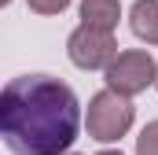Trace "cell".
I'll list each match as a JSON object with an SVG mask.
<instances>
[{
    "label": "cell",
    "mask_w": 158,
    "mask_h": 155,
    "mask_svg": "<svg viewBox=\"0 0 158 155\" xmlns=\"http://www.w3.org/2000/svg\"><path fill=\"white\" fill-rule=\"evenodd\" d=\"M81 129L77 92L52 74H19L0 92V137L15 155H70Z\"/></svg>",
    "instance_id": "obj_1"
},
{
    "label": "cell",
    "mask_w": 158,
    "mask_h": 155,
    "mask_svg": "<svg viewBox=\"0 0 158 155\" xmlns=\"http://www.w3.org/2000/svg\"><path fill=\"white\" fill-rule=\"evenodd\" d=\"M132 122H136V107H132L129 96H118V92L103 89V92H96V96L88 100L85 129H88V137L99 140V144L121 140V137L132 129Z\"/></svg>",
    "instance_id": "obj_2"
},
{
    "label": "cell",
    "mask_w": 158,
    "mask_h": 155,
    "mask_svg": "<svg viewBox=\"0 0 158 155\" xmlns=\"http://www.w3.org/2000/svg\"><path fill=\"white\" fill-rule=\"evenodd\" d=\"M103 74H107V89H110V92L132 100V96H140L147 85L158 81V63L151 59V52H143V48H129V52H121Z\"/></svg>",
    "instance_id": "obj_3"
},
{
    "label": "cell",
    "mask_w": 158,
    "mask_h": 155,
    "mask_svg": "<svg viewBox=\"0 0 158 155\" xmlns=\"http://www.w3.org/2000/svg\"><path fill=\"white\" fill-rule=\"evenodd\" d=\"M66 55H70V63L81 67V70H107L121 52H118L114 33L92 30V26H77L66 37Z\"/></svg>",
    "instance_id": "obj_4"
},
{
    "label": "cell",
    "mask_w": 158,
    "mask_h": 155,
    "mask_svg": "<svg viewBox=\"0 0 158 155\" xmlns=\"http://www.w3.org/2000/svg\"><path fill=\"white\" fill-rule=\"evenodd\" d=\"M118 19H121V4L118 0H81V26L114 33L118 30Z\"/></svg>",
    "instance_id": "obj_5"
},
{
    "label": "cell",
    "mask_w": 158,
    "mask_h": 155,
    "mask_svg": "<svg viewBox=\"0 0 158 155\" xmlns=\"http://www.w3.org/2000/svg\"><path fill=\"white\" fill-rule=\"evenodd\" d=\"M129 26L143 44H158V0H136L129 7Z\"/></svg>",
    "instance_id": "obj_6"
},
{
    "label": "cell",
    "mask_w": 158,
    "mask_h": 155,
    "mask_svg": "<svg viewBox=\"0 0 158 155\" xmlns=\"http://www.w3.org/2000/svg\"><path fill=\"white\" fill-rule=\"evenodd\" d=\"M136 155H158V122H147L136 137Z\"/></svg>",
    "instance_id": "obj_7"
},
{
    "label": "cell",
    "mask_w": 158,
    "mask_h": 155,
    "mask_svg": "<svg viewBox=\"0 0 158 155\" xmlns=\"http://www.w3.org/2000/svg\"><path fill=\"white\" fill-rule=\"evenodd\" d=\"M30 4V11H37V15H63L66 7H70V0H26Z\"/></svg>",
    "instance_id": "obj_8"
},
{
    "label": "cell",
    "mask_w": 158,
    "mask_h": 155,
    "mask_svg": "<svg viewBox=\"0 0 158 155\" xmlns=\"http://www.w3.org/2000/svg\"><path fill=\"white\" fill-rule=\"evenodd\" d=\"M96 155H121V152H114V148H107V152H96Z\"/></svg>",
    "instance_id": "obj_9"
},
{
    "label": "cell",
    "mask_w": 158,
    "mask_h": 155,
    "mask_svg": "<svg viewBox=\"0 0 158 155\" xmlns=\"http://www.w3.org/2000/svg\"><path fill=\"white\" fill-rule=\"evenodd\" d=\"M0 4H11V0H0Z\"/></svg>",
    "instance_id": "obj_10"
},
{
    "label": "cell",
    "mask_w": 158,
    "mask_h": 155,
    "mask_svg": "<svg viewBox=\"0 0 158 155\" xmlns=\"http://www.w3.org/2000/svg\"><path fill=\"white\" fill-rule=\"evenodd\" d=\"M70 155H77V152H70Z\"/></svg>",
    "instance_id": "obj_11"
},
{
    "label": "cell",
    "mask_w": 158,
    "mask_h": 155,
    "mask_svg": "<svg viewBox=\"0 0 158 155\" xmlns=\"http://www.w3.org/2000/svg\"><path fill=\"white\" fill-rule=\"evenodd\" d=\"M155 89H158V81H155Z\"/></svg>",
    "instance_id": "obj_12"
}]
</instances>
